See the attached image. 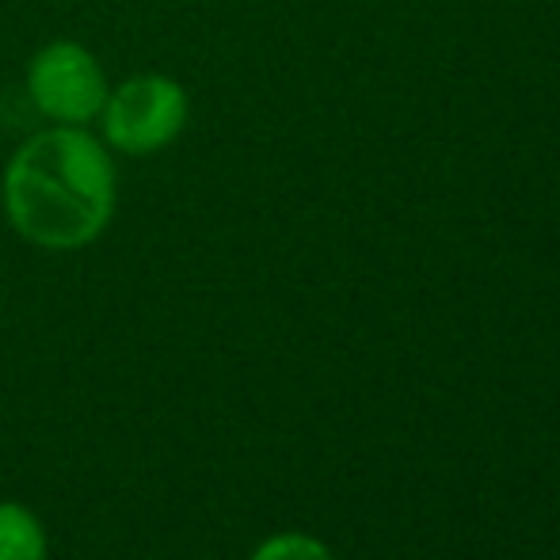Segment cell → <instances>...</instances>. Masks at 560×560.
Returning a JSON list of instances; mask_svg holds the SVG:
<instances>
[{
	"instance_id": "obj_1",
	"label": "cell",
	"mask_w": 560,
	"mask_h": 560,
	"mask_svg": "<svg viewBox=\"0 0 560 560\" xmlns=\"http://www.w3.org/2000/svg\"><path fill=\"white\" fill-rule=\"evenodd\" d=\"M4 210L38 248H81L112 222V156L84 126H50L8 161Z\"/></svg>"
},
{
	"instance_id": "obj_2",
	"label": "cell",
	"mask_w": 560,
	"mask_h": 560,
	"mask_svg": "<svg viewBox=\"0 0 560 560\" xmlns=\"http://www.w3.org/2000/svg\"><path fill=\"white\" fill-rule=\"evenodd\" d=\"M187 92L172 77L141 73L107 92L104 133L118 153L145 156L172 145L187 126Z\"/></svg>"
},
{
	"instance_id": "obj_3",
	"label": "cell",
	"mask_w": 560,
	"mask_h": 560,
	"mask_svg": "<svg viewBox=\"0 0 560 560\" xmlns=\"http://www.w3.org/2000/svg\"><path fill=\"white\" fill-rule=\"evenodd\" d=\"M27 96L46 118L61 126L92 122L107 104V81L100 61L81 43H50L27 69Z\"/></svg>"
},
{
	"instance_id": "obj_4",
	"label": "cell",
	"mask_w": 560,
	"mask_h": 560,
	"mask_svg": "<svg viewBox=\"0 0 560 560\" xmlns=\"http://www.w3.org/2000/svg\"><path fill=\"white\" fill-rule=\"evenodd\" d=\"M0 560H43V530L20 508H0Z\"/></svg>"
},
{
	"instance_id": "obj_5",
	"label": "cell",
	"mask_w": 560,
	"mask_h": 560,
	"mask_svg": "<svg viewBox=\"0 0 560 560\" xmlns=\"http://www.w3.org/2000/svg\"><path fill=\"white\" fill-rule=\"evenodd\" d=\"M256 560H332L325 546H317L313 538H298V534H287V538L267 541L256 553Z\"/></svg>"
}]
</instances>
